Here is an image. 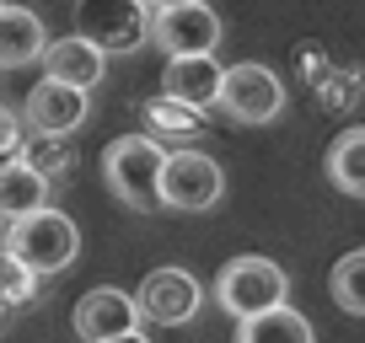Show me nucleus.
Returning <instances> with one entry per match:
<instances>
[{
	"label": "nucleus",
	"mask_w": 365,
	"mask_h": 343,
	"mask_svg": "<svg viewBox=\"0 0 365 343\" xmlns=\"http://www.w3.org/2000/svg\"><path fill=\"white\" fill-rule=\"evenodd\" d=\"M145 134L156 139V145L167 139V145L188 150L199 134H205V113L188 107V102H178V97H150L145 102Z\"/></svg>",
	"instance_id": "obj_15"
},
{
	"label": "nucleus",
	"mask_w": 365,
	"mask_h": 343,
	"mask_svg": "<svg viewBox=\"0 0 365 343\" xmlns=\"http://www.w3.org/2000/svg\"><path fill=\"white\" fill-rule=\"evenodd\" d=\"M226 194V172L215 156L205 150H172L167 172H161V209H178V215H199V209H215Z\"/></svg>",
	"instance_id": "obj_5"
},
{
	"label": "nucleus",
	"mask_w": 365,
	"mask_h": 343,
	"mask_svg": "<svg viewBox=\"0 0 365 343\" xmlns=\"http://www.w3.org/2000/svg\"><path fill=\"white\" fill-rule=\"evenodd\" d=\"M140 300V317L156 322V327H182V322H194L199 306H205V290L188 268H150L135 290Z\"/></svg>",
	"instance_id": "obj_7"
},
{
	"label": "nucleus",
	"mask_w": 365,
	"mask_h": 343,
	"mask_svg": "<svg viewBox=\"0 0 365 343\" xmlns=\"http://www.w3.org/2000/svg\"><path fill=\"white\" fill-rule=\"evenodd\" d=\"M161 172H167V150L150 134H124L108 145L103 177L129 209H161Z\"/></svg>",
	"instance_id": "obj_2"
},
{
	"label": "nucleus",
	"mask_w": 365,
	"mask_h": 343,
	"mask_svg": "<svg viewBox=\"0 0 365 343\" xmlns=\"http://www.w3.org/2000/svg\"><path fill=\"white\" fill-rule=\"evenodd\" d=\"M220 113L231 124H274L285 113V80L269 65H231L226 92H220Z\"/></svg>",
	"instance_id": "obj_6"
},
{
	"label": "nucleus",
	"mask_w": 365,
	"mask_h": 343,
	"mask_svg": "<svg viewBox=\"0 0 365 343\" xmlns=\"http://www.w3.org/2000/svg\"><path fill=\"white\" fill-rule=\"evenodd\" d=\"M108 343H150L145 332H124V338H108Z\"/></svg>",
	"instance_id": "obj_23"
},
{
	"label": "nucleus",
	"mask_w": 365,
	"mask_h": 343,
	"mask_svg": "<svg viewBox=\"0 0 365 343\" xmlns=\"http://www.w3.org/2000/svg\"><path fill=\"white\" fill-rule=\"evenodd\" d=\"M0 252H11L16 263H27L38 279L43 274H65L70 263H76V252H81V231L70 215H59V209H33V215L11 220V231H6V247Z\"/></svg>",
	"instance_id": "obj_1"
},
{
	"label": "nucleus",
	"mask_w": 365,
	"mask_h": 343,
	"mask_svg": "<svg viewBox=\"0 0 365 343\" xmlns=\"http://www.w3.org/2000/svg\"><path fill=\"white\" fill-rule=\"evenodd\" d=\"M76 332L86 343H108V338H124V332H140V300L129 290H113V285L86 290L76 306Z\"/></svg>",
	"instance_id": "obj_11"
},
{
	"label": "nucleus",
	"mask_w": 365,
	"mask_h": 343,
	"mask_svg": "<svg viewBox=\"0 0 365 343\" xmlns=\"http://www.w3.org/2000/svg\"><path fill=\"white\" fill-rule=\"evenodd\" d=\"M150 11H167V6H188V0H145Z\"/></svg>",
	"instance_id": "obj_22"
},
{
	"label": "nucleus",
	"mask_w": 365,
	"mask_h": 343,
	"mask_svg": "<svg viewBox=\"0 0 365 343\" xmlns=\"http://www.w3.org/2000/svg\"><path fill=\"white\" fill-rule=\"evenodd\" d=\"M0 6H6V0H0Z\"/></svg>",
	"instance_id": "obj_25"
},
{
	"label": "nucleus",
	"mask_w": 365,
	"mask_h": 343,
	"mask_svg": "<svg viewBox=\"0 0 365 343\" xmlns=\"http://www.w3.org/2000/svg\"><path fill=\"white\" fill-rule=\"evenodd\" d=\"M237 343H317V338H312V322L296 306H274V311H258V317L242 322Z\"/></svg>",
	"instance_id": "obj_16"
},
{
	"label": "nucleus",
	"mask_w": 365,
	"mask_h": 343,
	"mask_svg": "<svg viewBox=\"0 0 365 343\" xmlns=\"http://www.w3.org/2000/svg\"><path fill=\"white\" fill-rule=\"evenodd\" d=\"M285 295H290L285 268L274 263V258H258V252L231 258V263L215 274V300H220V311H226V317H237V322L258 317V311L285 306Z\"/></svg>",
	"instance_id": "obj_3"
},
{
	"label": "nucleus",
	"mask_w": 365,
	"mask_h": 343,
	"mask_svg": "<svg viewBox=\"0 0 365 343\" xmlns=\"http://www.w3.org/2000/svg\"><path fill=\"white\" fill-rule=\"evenodd\" d=\"M215 43H220V16L210 11L205 0L167 6V11L150 16V48H161L167 59H178V54H215Z\"/></svg>",
	"instance_id": "obj_8"
},
{
	"label": "nucleus",
	"mask_w": 365,
	"mask_h": 343,
	"mask_svg": "<svg viewBox=\"0 0 365 343\" xmlns=\"http://www.w3.org/2000/svg\"><path fill=\"white\" fill-rule=\"evenodd\" d=\"M91 113V97L81 86H59V80H38L33 92H27V107H22V124L33 134H54V139H70Z\"/></svg>",
	"instance_id": "obj_9"
},
{
	"label": "nucleus",
	"mask_w": 365,
	"mask_h": 343,
	"mask_svg": "<svg viewBox=\"0 0 365 343\" xmlns=\"http://www.w3.org/2000/svg\"><path fill=\"white\" fill-rule=\"evenodd\" d=\"M22 145H27V124H16L11 107H0V161L22 156Z\"/></svg>",
	"instance_id": "obj_21"
},
{
	"label": "nucleus",
	"mask_w": 365,
	"mask_h": 343,
	"mask_svg": "<svg viewBox=\"0 0 365 343\" xmlns=\"http://www.w3.org/2000/svg\"><path fill=\"white\" fill-rule=\"evenodd\" d=\"M103 70H108V54L91 43V38H81V33H70V38H48V48H43V75H48V80L91 92V86L103 80Z\"/></svg>",
	"instance_id": "obj_12"
},
{
	"label": "nucleus",
	"mask_w": 365,
	"mask_h": 343,
	"mask_svg": "<svg viewBox=\"0 0 365 343\" xmlns=\"http://www.w3.org/2000/svg\"><path fill=\"white\" fill-rule=\"evenodd\" d=\"M48 48V33L38 22V11L27 6H0V70H22L38 65Z\"/></svg>",
	"instance_id": "obj_13"
},
{
	"label": "nucleus",
	"mask_w": 365,
	"mask_h": 343,
	"mask_svg": "<svg viewBox=\"0 0 365 343\" xmlns=\"http://www.w3.org/2000/svg\"><path fill=\"white\" fill-rule=\"evenodd\" d=\"M22 161H27L33 172H43L48 183H54V177H65V172L76 167V150H70L65 139H54V134H33V139L22 145Z\"/></svg>",
	"instance_id": "obj_19"
},
{
	"label": "nucleus",
	"mask_w": 365,
	"mask_h": 343,
	"mask_svg": "<svg viewBox=\"0 0 365 343\" xmlns=\"http://www.w3.org/2000/svg\"><path fill=\"white\" fill-rule=\"evenodd\" d=\"M150 6L145 0H76V33L91 38L103 54H129L150 43Z\"/></svg>",
	"instance_id": "obj_4"
},
{
	"label": "nucleus",
	"mask_w": 365,
	"mask_h": 343,
	"mask_svg": "<svg viewBox=\"0 0 365 343\" xmlns=\"http://www.w3.org/2000/svg\"><path fill=\"white\" fill-rule=\"evenodd\" d=\"M33 295H38V274L27 263H16L11 252H0V306L22 311V306H33Z\"/></svg>",
	"instance_id": "obj_20"
},
{
	"label": "nucleus",
	"mask_w": 365,
	"mask_h": 343,
	"mask_svg": "<svg viewBox=\"0 0 365 343\" xmlns=\"http://www.w3.org/2000/svg\"><path fill=\"white\" fill-rule=\"evenodd\" d=\"M220 92H226V65L215 54H178L161 70V97H178L199 113L220 107Z\"/></svg>",
	"instance_id": "obj_10"
},
{
	"label": "nucleus",
	"mask_w": 365,
	"mask_h": 343,
	"mask_svg": "<svg viewBox=\"0 0 365 343\" xmlns=\"http://www.w3.org/2000/svg\"><path fill=\"white\" fill-rule=\"evenodd\" d=\"M333 300H339L349 317H365V247L344 252L339 263H333V279H328Z\"/></svg>",
	"instance_id": "obj_18"
},
{
	"label": "nucleus",
	"mask_w": 365,
	"mask_h": 343,
	"mask_svg": "<svg viewBox=\"0 0 365 343\" xmlns=\"http://www.w3.org/2000/svg\"><path fill=\"white\" fill-rule=\"evenodd\" d=\"M6 322H11V311H6V306H0V332H6Z\"/></svg>",
	"instance_id": "obj_24"
},
{
	"label": "nucleus",
	"mask_w": 365,
	"mask_h": 343,
	"mask_svg": "<svg viewBox=\"0 0 365 343\" xmlns=\"http://www.w3.org/2000/svg\"><path fill=\"white\" fill-rule=\"evenodd\" d=\"M43 204H48V177L43 172H33L22 156L0 161V215L22 220V215H33V209H43Z\"/></svg>",
	"instance_id": "obj_14"
},
{
	"label": "nucleus",
	"mask_w": 365,
	"mask_h": 343,
	"mask_svg": "<svg viewBox=\"0 0 365 343\" xmlns=\"http://www.w3.org/2000/svg\"><path fill=\"white\" fill-rule=\"evenodd\" d=\"M328 177H333L339 194L365 199V124L360 129H344V134L328 145Z\"/></svg>",
	"instance_id": "obj_17"
}]
</instances>
